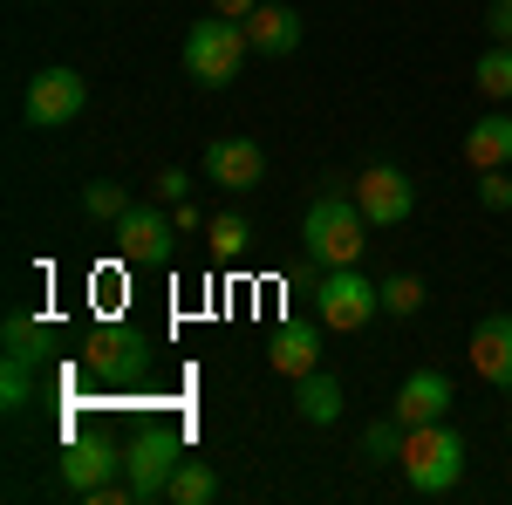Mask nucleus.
<instances>
[{"label": "nucleus", "instance_id": "obj_1", "mask_svg": "<svg viewBox=\"0 0 512 505\" xmlns=\"http://www.w3.org/2000/svg\"><path fill=\"white\" fill-rule=\"evenodd\" d=\"M301 239H308V253L321 267H355L362 246H369V212L342 192H321L308 205V219H301Z\"/></svg>", "mask_w": 512, "mask_h": 505}, {"label": "nucleus", "instance_id": "obj_2", "mask_svg": "<svg viewBox=\"0 0 512 505\" xmlns=\"http://www.w3.org/2000/svg\"><path fill=\"white\" fill-rule=\"evenodd\" d=\"M403 478H410V492H424V499H437V492H451L458 478H465V437L444 424H410V437H403Z\"/></svg>", "mask_w": 512, "mask_h": 505}, {"label": "nucleus", "instance_id": "obj_3", "mask_svg": "<svg viewBox=\"0 0 512 505\" xmlns=\"http://www.w3.org/2000/svg\"><path fill=\"white\" fill-rule=\"evenodd\" d=\"M246 55H253L246 21L212 14V21H192V35H185V76H192L198 89H226V82L246 69Z\"/></svg>", "mask_w": 512, "mask_h": 505}, {"label": "nucleus", "instance_id": "obj_4", "mask_svg": "<svg viewBox=\"0 0 512 505\" xmlns=\"http://www.w3.org/2000/svg\"><path fill=\"white\" fill-rule=\"evenodd\" d=\"M62 485L89 505H123V451L110 437H69L62 444Z\"/></svg>", "mask_w": 512, "mask_h": 505}, {"label": "nucleus", "instance_id": "obj_5", "mask_svg": "<svg viewBox=\"0 0 512 505\" xmlns=\"http://www.w3.org/2000/svg\"><path fill=\"white\" fill-rule=\"evenodd\" d=\"M369 314H383V287H369L355 267H328L315 280V321L321 328L355 335V328H369Z\"/></svg>", "mask_w": 512, "mask_h": 505}, {"label": "nucleus", "instance_id": "obj_6", "mask_svg": "<svg viewBox=\"0 0 512 505\" xmlns=\"http://www.w3.org/2000/svg\"><path fill=\"white\" fill-rule=\"evenodd\" d=\"M178 465H185V444H178L171 430H144L137 444H123V492H130V505L164 499Z\"/></svg>", "mask_w": 512, "mask_h": 505}, {"label": "nucleus", "instance_id": "obj_7", "mask_svg": "<svg viewBox=\"0 0 512 505\" xmlns=\"http://www.w3.org/2000/svg\"><path fill=\"white\" fill-rule=\"evenodd\" d=\"M21 110H28L35 130H62V123H76L82 110H89V82H82L76 69H41V76L28 82V96H21Z\"/></svg>", "mask_w": 512, "mask_h": 505}, {"label": "nucleus", "instance_id": "obj_8", "mask_svg": "<svg viewBox=\"0 0 512 505\" xmlns=\"http://www.w3.org/2000/svg\"><path fill=\"white\" fill-rule=\"evenodd\" d=\"M117 246L130 267H171V253H178V239H171V219H164L158 205H130L117 219Z\"/></svg>", "mask_w": 512, "mask_h": 505}, {"label": "nucleus", "instance_id": "obj_9", "mask_svg": "<svg viewBox=\"0 0 512 505\" xmlns=\"http://www.w3.org/2000/svg\"><path fill=\"white\" fill-rule=\"evenodd\" d=\"M355 205L369 212V226H403L410 205H417V192H410V178H403L396 164H369V171L355 178Z\"/></svg>", "mask_w": 512, "mask_h": 505}, {"label": "nucleus", "instance_id": "obj_10", "mask_svg": "<svg viewBox=\"0 0 512 505\" xmlns=\"http://www.w3.org/2000/svg\"><path fill=\"white\" fill-rule=\"evenodd\" d=\"M205 178L219 192H253L267 178V151L253 137H219V144H205Z\"/></svg>", "mask_w": 512, "mask_h": 505}, {"label": "nucleus", "instance_id": "obj_11", "mask_svg": "<svg viewBox=\"0 0 512 505\" xmlns=\"http://www.w3.org/2000/svg\"><path fill=\"white\" fill-rule=\"evenodd\" d=\"M472 369H478V383H492V389H506L512 396V314H478V328H472Z\"/></svg>", "mask_w": 512, "mask_h": 505}, {"label": "nucleus", "instance_id": "obj_12", "mask_svg": "<svg viewBox=\"0 0 512 505\" xmlns=\"http://www.w3.org/2000/svg\"><path fill=\"white\" fill-rule=\"evenodd\" d=\"M390 410L403 417V424H437V417L451 410V376H444V369H410Z\"/></svg>", "mask_w": 512, "mask_h": 505}, {"label": "nucleus", "instance_id": "obj_13", "mask_svg": "<svg viewBox=\"0 0 512 505\" xmlns=\"http://www.w3.org/2000/svg\"><path fill=\"white\" fill-rule=\"evenodd\" d=\"M246 41H253L260 55H294V48H301V14L280 7V0H260V7L246 14Z\"/></svg>", "mask_w": 512, "mask_h": 505}, {"label": "nucleus", "instance_id": "obj_14", "mask_svg": "<svg viewBox=\"0 0 512 505\" xmlns=\"http://www.w3.org/2000/svg\"><path fill=\"white\" fill-rule=\"evenodd\" d=\"M267 362H274L287 383H301L308 369H321V328L315 321H287L274 335V349H267Z\"/></svg>", "mask_w": 512, "mask_h": 505}, {"label": "nucleus", "instance_id": "obj_15", "mask_svg": "<svg viewBox=\"0 0 512 505\" xmlns=\"http://www.w3.org/2000/svg\"><path fill=\"white\" fill-rule=\"evenodd\" d=\"M465 164H472V171H499V164H512V117H506V110H492V117L472 123V137H465Z\"/></svg>", "mask_w": 512, "mask_h": 505}, {"label": "nucleus", "instance_id": "obj_16", "mask_svg": "<svg viewBox=\"0 0 512 505\" xmlns=\"http://www.w3.org/2000/svg\"><path fill=\"white\" fill-rule=\"evenodd\" d=\"M89 369H96V376H137V369H144V349H137V335H123V328H103V335L89 342Z\"/></svg>", "mask_w": 512, "mask_h": 505}, {"label": "nucleus", "instance_id": "obj_17", "mask_svg": "<svg viewBox=\"0 0 512 505\" xmlns=\"http://www.w3.org/2000/svg\"><path fill=\"white\" fill-rule=\"evenodd\" d=\"M294 410H301L308 424H335V417H342V383H335L328 369H308V376L294 383Z\"/></svg>", "mask_w": 512, "mask_h": 505}, {"label": "nucleus", "instance_id": "obj_18", "mask_svg": "<svg viewBox=\"0 0 512 505\" xmlns=\"http://www.w3.org/2000/svg\"><path fill=\"white\" fill-rule=\"evenodd\" d=\"M171 505H212L219 499V471L205 465V458H185V465L171 471V492H164Z\"/></svg>", "mask_w": 512, "mask_h": 505}, {"label": "nucleus", "instance_id": "obj_19", "mask_svg": "<svg viewBox=\"0 0 512 505\" xmlns=\"http://www.w3.org/2000/svg\"><path fill=\"white\" fill-rule=\"evenodd\" d=\"M403 437H410V424H403V417H376V424L362 430V458H369V465H403Z\"/></svg>", "mask_w": 512, "mask_h": 505}, {"label": "nucleus", "instance_id": "obj_20", "mask_svg": "<svg viewBox=\"0 0 512 505\" xmlns=\"http://www.w3.org/2000/svg\"><path fill=\"white\" fill-rule=\"evenodd\" d=\"M472 82H478V96H492V103H512V48H506V41H492V48L478 55Z\"/></svg>", "mask_w": 512, "mask_h": 505}, {"label": "nucleus", "instance_id": "obj_21", "mask_svg": "<svg viewBox=\"0 0 512 505\" xmlns=\"http://www.w3.org/2000/svg\"><path fill=\"white\" fill-rule=\"evenodd\" d=\"M28 396H35V362L7 355V369H0V410H7V417H21V410H28Z\"/></svg>", "mask_w": 512, "mask_h": 505}, {"label": "nucleus", "instance_id": "obj_22", "mask_svg": "<svg viewBox=\"0 0 512 505\" xmlns=\"http://www.w3.org/2000/svg\"><path fill=\"white\" fill-rule=\"evenodd\" d=\"M424 301H431V287L417 273H390L383 280V314H424Z\"/></svg>", "mask_w": 512, "mask_h": 505}, {"label": "nucleus", "instance_id": "obj_23", "mask_svg": "<svg viewBox=\"0 0 512 505\" xmlns=\"http://www.w3.org/2000/svg\"><path fill=\"white\" fill-rule=\"evenodd\" d=\"M7 355H21V362L48 355V328H41L35 314H7Z\"/></svg>", "mask_w": 512, "mask_h": 505}, {"label": "nucleus", "instance_id": "obj_24", "mask_svg": "<svg viewBox=\"0 0 512 505\" xmlns=\"http://www.w3.org/2000/svg\"><path fill=\"white\" fill-rule=\"evenodd\" d=\"M82 212H89V219H110V226H117L123 212H130V192H123V185H110V178H96V185H82Z\"/></svg>", "mask_w": 512, "mask_h": 505}, {"label": "nucleus", "instance_id": "obj_25", "mask_svg": "<svg viewBox=\"0 0 512 505\" xmlns=\"http://www.w3.org/2000/svg\"><path fill=\"white\" fill-rule=\"evenodd\" d=\"M205 239H212V253H219V260H239V253H246V239H253V226H246L239 212H219V219L205 226Z\"/></svg>", "mask_w": 512, "mask_h": 505}, {"label": "nucleus", "instance_id": "obj_26", "mask_svg": "<svg viewBox=\"0 0 512 505\" xmlns=\"http://www.w3.org/2000/svg\"><path fill=\"white\" fill-rule=\"evenodd\" d=\"M478 205L485 212H512V171L499 164V171H478Z\"/></svg>", "mask_w": 512, "mask_h": 505}, {"label": "nucleus", "instance_id": "obj_27", "mask_svg": "<svg viewBox=\"0 0 512 505\" xmlns=\"http://www.w3.org/2000/svg\"><path fill=\"white\" fill-rule=\"evenodd\" d=\"M485 28H492V41L512 48V0H492V7H485Z\"/></svg>", "mask_w": 512, "mask_h": 505}, {"label": "nucleus", "instance_id": "obj_28", "mask_svg": "<svg viewBox=\"0 0 512 505\" xmlns=\"http://www.w3.org/2000/svg\"><path fill=\"white\" fill-rule=\"evenodd\" d=\"M185 192H192V178H185V171H164L158 185H151V198H164V205H178Z\"/></svg>", "mask_w": 512, "mask_h": 505}, {"label": "nucleus", "instance_id": "obj_29", "mask_svg": "<svg viewBox=\"0 0 512 505\" xmlns=\"http://www.w3.org/2000/svg\"><path fill=\"white\" fill-rule=\"evenodd\" d=\"M253 7H260V0H212V14H226V21H246Z\"/></svg>", "mask_w": 512, "mask_h": 505}]
</instances>
